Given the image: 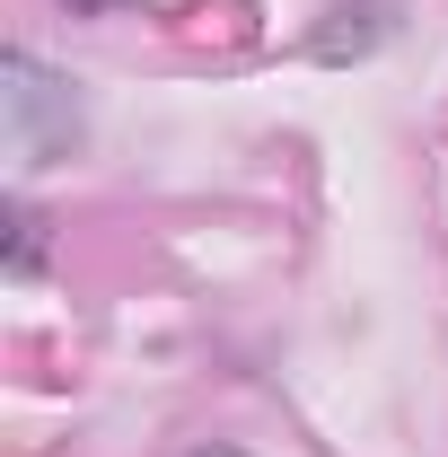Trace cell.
Segmentation results:
<instances>
[{
    "instance_id": "cell-1",
    "label": "cell",
    "mask_w": 448,
    "mask_h": 457,
    "mask_svg": "<svg viewBox=\"0 0 448 457\" xmlns=\"http://www.w3.org/2000/svg\"><path fill=\"white\" fill-rule=\"evenodd\" d=\"M0 106H9V141H18V159H45V150H62L71 132H79V114H71V88H62L54 71L36 54H9L0 62Z\"/></svg>"
},
{
    "instance_id": "cell-2",
    "label": "cell",
    "mask_w": 448,
    "mask_h": 457,
    "mask_svg": "<svg viewBox=\"0 0 448 457\" xmlns=\"http://www.w3.org/2000/svg\"><path fill=\"white\" fill-rule=\"evenodd\" d=\"M45 264V237H36V212H9V273H36Z\"/></svg>"
},
{
    "instance_id": "cell-3",
    "label": "cell",
    "mask_w": 448,
    "mask_h": 457,
    "mask_svg": "<svg viewBox=\"0 0 448 457\" xmlns=\"http://www.w3.org/2000/svg\"><path fill=\"white\" fill-rule=\"evenodd\" d=\"M71 9H106V0H71Z\"/></svg>"
},
{
    "instance_id": "cell-4",
    "label": "cell",
    "mask_w": 448,
    "mask_h": 457,
    "mask_svg": "<svg viewBox=\"0 0 448 457\" xmlns=\"http://www.w3.org/2000/svg\"><path fill=\"white\" fill-rule=\"evenodd\" d=\"M203 457H237V449H203Z\"/></svg>"
}]
</instances>
